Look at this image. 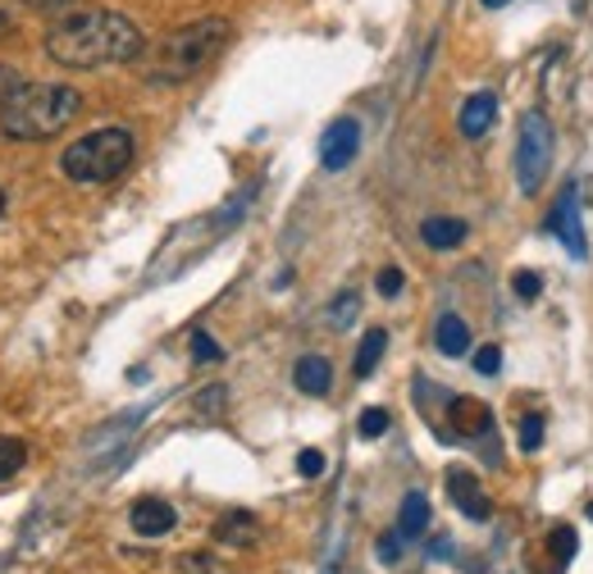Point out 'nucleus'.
Here are the masks:
<instances>
[{
	"mask_svg": "<svg viewBox=\"0 0 593 574\" xmlns=\"http://www.w3.org/2000/svg\"><path fill=\"white\" fill-rule=\"evenodd\" d=\"M46 55L64 69H101V64H133L146 55L142 28L119 10H83L69 14L46 32Z\"/></svg>",
	"mask_w": 593,
	"mask_h": 574,
	"instance_id": "f257e3e1",
	"label": "nucleus"
},
{
	"mask_svg": "<svg viewBox=\"0 0 593 574\" xmlns=\"http://www.w3.org/2000/svg\"><path fill=\"white\" fill-rule=\"evenodd\" d=\"M233 42V23L229 19H197V23H183L174 28L165 42L152 46V55H146L142 64V79L156 83V87H174V83H188L197 79V73L206 64H215L219 55H225V46Z\"/></svg>",
	"mask_w": 593,
	"mask_h": 574,
	"instance_id": "f03ea898",
	"label": "nucleus"
},
{
	"mask_svg": "<svg viewBox=\"0 0 593 574\" xmlns=\"http://www.w3.org/2000/svg\"><path fill=\"white\" fill-rule=\"evenodd\" d=\"M83 114V92L64 83H19L0 101V133L14 142H46Z\"/></svg>",
	"mask_w": 593,
	"mask_h": 574,
	"instance_id": "7ed1b4c3",
	"label": "nucleus"
},
{
	"mask_svg": "<svg viewBox=\"0 0 593 574\" xmlns=\"http://www.w3.org/2000/svg\"><path fill=\"white\" fill-rule=\"evenodd\" d=\"M133 150H137V142H133L128 128H96V133L79 137V142L64 150L60 169H64V178L83 182V187L115 182L133 165Z\"/></svg>",
	"mask_w": 593,
	"mask_h": 574,
	"instance_id": "20e7f679",
	"label": "nucleus"
},
{
	"mask_svg": "<svg viewBox=\"0 0 593 574\" xmlns=\"http://www.w3.org/2000/svg\"><path fill=\"white\" fill-rule=\"evenodd\" d=\"M552 150H558V133H552L548 114L530 109L521 119V137H516V182H521L526 197H539V187L548 182Z\"/></svg>",
	"mask_w": 593,
	"mask_h": 574,
	"instance_id": "39448f33",
	"label": "nucleus"
},
{
	"mask_svg": "<svg viewBox=\"0 0 593 574\" xmlns=\"http://www.w3.org/2000/svg\"><path fill=\"white\" fill-rule=\"evenodd\" d=\"M543 228H548V233H558V238H562V247H566L575 260H584V255H589L584 228H580V187H575V182H566V187H562V197H558V206L548 210Z\"/></svg>",
	"mask_w": 593,
	"mask_h": 574,
	"instance_id": "423d86ee",
	"label": "nucleus"
},
{
	"mask_svg": "<svg viewBox=\"0 0 593 574\" xmlns=\"http://www.w3.org/2000/svg\"><path fill=\"white\" fill-rule=\"evenodd\" d=\"M356 150H361V124L356 119H333L320 137V165L339 174L356 160Z\"/></svg>",
	"mask_w": 593,
	"mask_h": 574,
	"instance_id": "0eeeda50",
	"label": "nucleus"
},
{
	"mask_svg": "<svg viewBox=\"0 0 593 574\" xmlns=\"http://www.w3.org/2000/svg\"><path fill=\"white\" fill-rule=\"evenodd\" d=\"M448 497L457 502V511L475 524H485L493 515V502L485 497V488H479V479L470 470H448Z\"/></svg>",
	"mask_w": 593,
	"mask_h": 574,
	"instance_id": "6e6552de",
	"label": "nucleus"
},
{
	"mask_svg": "<svg viewBox=\"0 0 593 574\" xmlns=\"http://www.w3.org/2000/svg\"><path fill=\"white\" fill-rule=\"evenodd\" d=\"M128 524L142 533V539H165V533L178 524V511L169 502H160V497H142V502H133V511H128Z\"/></svg>",
	"mask_w": 593,
	"mask_h": 574,
	"instance_id": "1a4fd4ad",
	"label": "nucleus"
},
{
	"mask_svg": "<svg viewBox=\"0 0 593 574\" xmlns=\"http://www.w3.org/2000/svg\"><path fill=\"white\" fill-rule=\"evenodd\" d=\"M448 415H452V434L457 438H485L493 434V410L475 397H452L448 401Z\"/></svg>",
	"mask_w": 593,
	"mask_h": 574,
	"instance_id": "9d476101",
	"label": "nucleus"
},
{
	"mask_svg": "<svg viewBox=\"0 0 593 574\" xmlns=\"http://www.w3.org/2000/svg\"><path fill=\"white\" fill-rule=\"evenodd\" d=\"M215 543H225V547H251V543H261V524H256V515H247V511H229L225 520L215 524Z\"/></svg>",
	"mask_w": 593,
	"mask_h": 574,
	"instance_id": "9b49d317",
	"label": "nucleus"
},
{
	"mask_svg": "<svg viewBox=\"0 0 593 574\" xmlns=\"http://www.w3.org/2000/svg\"><path fill=\"white\" fill-rule=\"evenodd\" d=\"M292 383H296V393H306V397H324L333 388V365L324 356H302L292 369Z\"/></svg>",
	"mask_w": 593,
	"mask_h": 574,
	"instance_id": "f8f14e48",
	"label": "nucleus"
},
{
	"mask_svg": "<svg viewBox=\"0 0 593 574\" xmlns=\"http://www.w3.org/2000/svg\"><path fill=\"white\" fill-rule=\"evenodd\" d=\"M420 238H425V247H434V251H452V247L466 242V219L434 215V219L420 223Z\"/></svg>",
	"mask_w": 593,
	"mask_h": 574,
	"instance_id": "ddd939ff",
	"label": "nucleus"
},
{
	"mask_svg": "<svg viewBox=\"0 0 593 574\" xmlns=\"http://www.w3.org/2000/svg\"><path fill=\"white\" fill-rule=\"evenodd\" d=\"M493 114H498V96L493 92H475L466 105H461V133L466 137H485L493 128Z\"/></svg>",
	"mask_w": 593,
	"mask_h": 574,
	"instance_id": "4468645a",
	"label": "nucleus"
},
{
	"mask_svg": "<svg viewBox=\"0 0 593 574\" xmlns=\"http://www.w3.org/2000/svg\"><path fill=\"white\" fill-rule=\"evenodd\" d=\"M434 347H438L443 356H466V352H470V328H466V320H461V315H438V324H434Z\"/></svg>",
	"mask_w": 593,
	"mask_h": 574,
	"instance_id": "2eb2a0df",
	"label": "nucleus"
},
{
	"mask_svg": "<svg viewBox=\"0 0 593 574\" xmlns=\"http://www.w3.org/2000/svg\"><path fill=\"white\" fill-rule=\"evenodd\" d=\"M425 529H429V497L425 492H406L402 511H397V533L402 539H420Z\"/></svg>",
	"mask_w": 593,
	"mask_h": 574,
	"instance_id": "dca6fc26",
	"label": "nucleus"
},
{
	"mask_svg": "<svg viewBox=\"0 0 593 574\" xmlns=\"http://www.w3.org/2000/svg\"><path fill=\"white\" fill-rule=\"evenodd\" d=\"M384 352H388V333L384 328H370L365 337H361V347H356V378H370L375 374V365L384 361Z\"/></svg>",
	"mask_w": 593,
	"mask_h": 574,
	"instance_id": "f3484780",
	"label": "nucleus"
},
{
	"mask_svg": "<svg viewBox=\"0 0 593 574\" xmlns=\"http://www.w3.org/2000/svg\"><path fill=\"white\" fill-rule=\"evenodd\" d=\"M28 466V442L23 438H0V483L14 479Z\"/></svg>",
	"mask_w": 593,
	"mask_h": 574,
	"instance_id": "a211bd4d",
	"label": "nucleus"
},
{
	"mask_svg": "<svg viewBox=\"0 0 593 574\" xmlns=\"http://www.w3.org/2000/svg\"><path fill=\"white\" fill-rule=\"evenodd\" d=\"M548 552L558 556V570H562V565H566L575 552H580V539H575V529H571V524H558V529H552V533H548Z\"/></svg>",
	"mask_w": 593,
	"mask_h": 574,
	"instance_id": "6ab92c4d",
	"label": "nucleus"
},
{
	"mask_svg": "<svg viewBox=\"0 0 593 574\" xmlns=\"http://www.w3.org/2000/svg\"><path fill=\"white\" fill-rule=\"evenodd\" d=\"M356 311H361V296L356 292H343L339 301H333V311H329V320L339 324V328H347L352 320H356Z\"/></svg>",
	"mask_w": 593,
	"mask_h": 574,
	"instance_id": "aec40b11",
	"label": "nucleus"
},
{
	"mask_svg": "<svg viewBox=\"0 0 593 574\" xmlns=\"http://www.w3.org/2000/svg\"><path fill=\"white\" fill-rule=\"evenodd\" d=\"M511 292L521 296V301H534V296L543 292V279H539L534 270H516V274H511Z\"/></svg>",
	"mask_w": 593,
	"mask_h": 574,
	"instance_id": "412c9836",
	"label": "nucleus"
},
{
	"mask_svg": "<svg viewBox=\"0 0 593 574\" xmlns=\"http://www.w3.org/2000/svg\"><path fill=\"white\" fill-rule=\"evenodd\" d=\"M379 434H388V410L370 406V410L361 415V438H379Z\"/></svg>",
	"mask_w": 593,
	"mask_h": 574,
	"instance_id": "4be33fe9",
	"label": "nucleus"
},
{
	"mask_svg": "<svg viewBox=\"0 0 593 574\" xmlns=\"http://www.w3.org/2000/svg\"><path fill=\"white\" fill-rule=\"evenodd\" d=\"M521 447H526V451H539V447H543V419H539V415H526V419H521Z\"/></svg>",
	"mask_w": 593,
	"mask_h": 574,
	"instance_id": "5701e85b",
	"label": "nucleus"
},
{
	"mask_svg": "<svg viewBox=\"0 0 593 574\" xmlns=\"http://www.w3.org/2000/svg\"><path fill=\"white\" fill-rule=\"evenodd\" d=\"M193 356L197 361H225V352H219V342L210 333H193Z\"/></svg>",
	"mask_w": 593,
	"mask_h": 574,
	"instance_id": "b1692460",
	"label": "nucleus"
},
{
	"mask_svg": "<svg viewBox=\"0 0 593 574\" xmlns=\"http://www.w3.org/2000/svg\"><path fill=\"white\" fill-rule=\"evenodd\" d=\"M225 388H219V383H215V388H206V393H197V410L201 415H219V410H225Z\"/></svg>",
	"mask_w": 593,
	"mask_h": 574,
	"instance_id": "393cba45",
	"label": "nucleus"
},
{
	"mask_svg": "<svg viewBox=\"0 0 593 574\" xmlns=\"http://www.w3.org/2000/svg\"><path fill=\"white\" fill-rule=\"evenodd\" d=\"M296 474L320 479V474H324V456H320V451H302V456H296Z\"/></svg>",
	"mask_w": 593,
	"mask_h": 574,
	"instance_id": "a878e982",
	"label": "nucleus"
},
{
	"mask_svg": "<svg viewBox=\"0 0 593 574\" xmlns=\"http://www.w3.org/2000/svg\"><path fill=\"white\" fill-rule=\"evenodd\" d=\"M379 561L384 565H397L402 561V533H384V539H379Z\"/></svg>",
	"mask_w": 593,
	"mask_h": 574,
	"instance_id": "bb28decb",
	"label": "nucleus"
},
{
	"mask_svg": "<svg viewBox=\"0 0 593 574\" xmlns=\"http://www.w3.org/2000/svg\"><path fill=\"white\" fill-rule=\"evenodd\" d=\"M498 365H502V352L498 347H479L475 352V369L479 374H498Z\"/></svg>",
	"mask_w": 593,
	"mask_h": 574,
	"instance_id": "cd10ccee",
	"label": "nucleus"
},
{
	"mask_svg": "<svg viewBox=\"0 0 593 574\" xmlns=\"http://www.w3.org/2000/svg\"><path fill=\"white\" fill-rule=\"evenodd\" d=\"M375 283H379V292H384V296H397L406 279H402V270H397V264H388V270H379V279H375Z\"/></svg>",
	"mask_w": 593,
	"mask_h": 574,
	"instance_id": "c85d7f7f",
	"label": "nucleus"
},
{
	"mask_svg": "<svg viewBox=\"0 0 593 574\" xmlns=\"http://www.w3.org/2000/svg\"><path fill=\"white\" fill-rule=\"evenodd\" d=\"M19 83H23V79H19V69H14V64H0V101H6Z\"/></svg>",
	"mask_w": 593,
	"mask_h": 574,
	"instance_id": "c756f323",
	"label": "nucleus"
},
{
	"mask_svg": "<svg viewBox=\"0 0 593 574\" xmlns=\"http://www.w3.org/2000/svg\"><path fill=\"white\" fill-rule=\"evenodd\" d=\"M23 6H32V10H69V6H79V0H23Z\"/></svg>",
	"mask_w": 593,
	"mask_h": 574,
	"instance_id": "7c9ffc66",
	"label": "nucleus"
},
{
	"mask_svg": "<svg viewBox=\"0 0 593 574\" xmlns=\"http://www.w3.org/2000/svg\"><path fill=\"white\" fill-rule=\"evenodd\" d=\"M10 32H14V19H10L6 10H0V36H10Z\"/></svg>",
	"mask_w": 593,
	"mask_h": 574,
	"instance_id": "2f4dec72",
	"label": "nucleus"
},
{
	"mask_svg": "<svg viewBox=\"0 0 593 574\" xmlns=\"http://www.w3.org/2000/svg\"><path fill=\"white\" fill-rule=\"evenodd\" d=\"M485 6H489V10H502V6H507V0H485Z\"/></svg>",
	"mask_w": 593,
	"mask_h": 574,
	"instance_id": "473e14b6",
	"label": "nucleus"
},
{
	"mask_svg": "<svg viewBox=\"0 0 593 574\" xmlns=\"http://www.w3.org/2000/svg\"><path fill=\"white\" fill-rule=\"evenodd\" d=\"M0 215H6V187H0Z\"/></svg>",
	"mask_w": 593,
	"mask_h": 574,
	"instance_id": "72a5a7b5",
	"label": "nucleus"
},
{
	"mask_svg": "<svg viewBox=\"0 0 593 574\" xmlns=\"http://www.w3.org/2000/svg\"><path fill=\"white\" fill-rule=\"evenodd\" d=\"M589 520H593V502H589Z\"/></svg>",
	"mask_w": 593,
	"mask_h": 574,
	"instance_id": "f704fd0d",
	"label": "nucleus"
}]
</instances>
